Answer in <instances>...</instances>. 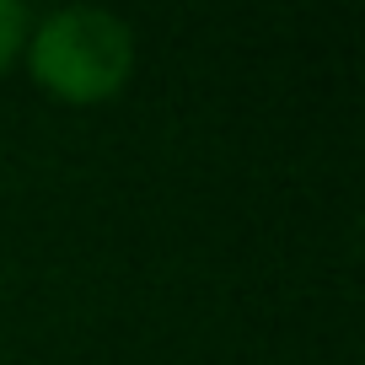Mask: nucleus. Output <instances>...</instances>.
<instances>
[{
	"instance_id": "f257e3e1",
	"label": "nucleus",
	"mask_w": 365,
	"mask_h": 365,
	"mask_svg": "<svg viewBox=\"0 0 365 365\" xmlns=\"http://www.w3.org/2000/svg\"><path fill=\"white\" fill-rule=\"evenodd\" d=\"M22 65L48 103L103 108L135 81L140 43L135 27L103 6H59L48 16H33Z\"/></svg>"
},
{
	"instance_id": "f03ea898",
	"label": "nucleus",
	"mask_w": 365,
	"mask_h": 365,
	"mask_svg": "<svg viewBox=\"0 0 365 365\" xmlns=\"http://www.w3.org/2000/svg\"><path fill=\"white\" fill-rule=\"evenodd\" d=\"M27 27H33V11L16 6V0H0V76H6L11 65H22Z\"/></svg>"
}]
</instances>
